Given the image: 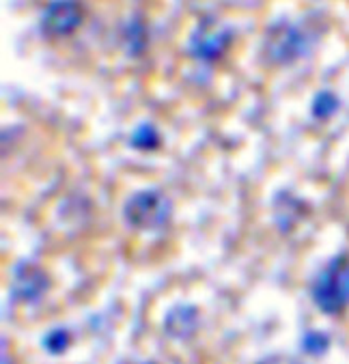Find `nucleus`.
I'll return each instance as SVG.
<instances>
[{
	"label": "nucleus",
	"instance_id": "4",
	"mask_svg": "<svg viewBox=\"0 0 349 364\" xmlns=\"http://www.w3.org/2000/svg\"><path fill=\"white\" fill-rule=\"evenodd\" d=\"M82 7L78 0H52L41 14V31L48 37H69L82 24Z\"/></svg>",
	"mask_w": 349,
	"mask_h": 364
},
{
	"label": "nucleus",
	"instance_id": "3",
	"mask_svg": "<svg viewBox=\"0 0 349 364\" xmlns=\"http://www.w3.org/2000/svg\"><path fill=\"white\" fill-rule=\"evenodd\" d=\"M315 37L298 24L278 22L267 31L265 37V54L276 65H289L302 58L313 46Z\"/></svg>",
	"mask_w": 349,
	"mask_h": 364
},
{
	"label": "nucleus",
	"instance_id": "7",
	"mask_svg": "<svg viewBox=\"0 0 349 364\" xmlns=\"http://www.w3.org/2000/svg\"><path fill=\"white\" fill-rule=\"evenodd\" d=\"M198 328V311L190 304H177L166 313L164 330L173 338H190Z\"/></svg>",
	"mask_w": 349,
	"mask_h": 364
},
{
	"label": "nucleus",
	"instance_id": "5",
	"mask_svg": "<svg viewBox=\"0 0 349 364\" xmlns=\"http://www.w3.org/2000/svg\"><path fill=\"white\" fill-rule=\"evenodd\" d=\"M229 41H231V33L227 28L205 22L192 33L188 41V52L196 60H216L227 50Z\"/></svg>",
	"mask_w": 349,
	"mask_h": 364
},
{
	"label": "nucleus",
	"instance_id": "1",
	"mask_svg": "<svg viewBox=\"0 0 349 364\" xmlns=\"http://www.w3.org/2000/svg\"><path fill=\"white\" fill-rule=\"evenodd\" d=\"M311 296L326 315H338L349 306V259L334 257L315 278Z\"/></svg>",
	"mask_w": 349,
	"mask_h": 364
},
{
	"label": "nucleus",
	"instance_id": "8",
	"mask_svg": "<svg viewBox=\"0 0 349 364\" xmlns=\"http://www.w3.org/2000/svg\"><path fill=\"white\" fill-rule=\"evenodd\" d=\"M129 142L134 144L136 149H141V151H151V149H156L158 144H160V136H158V132H156L154 125L143 123V125H138L134 129Z\"/></svg>",
	"mask_w": 349,
	"mask_h": 364
},
{
	"label": "nucleus",
	"instance_id": "10",
	"mask_svg": "<svg viewBox=\"0 0 349 364\" xmlns=\"http://www.w3.org/2000/svg\"><path fill=\"white\" fill-rule=\"evenodd\" d=\"M67 345H69V334H67V330H60V328L48 332V336L43 338V347L50 353H60L67 349Z\"/></svg>",
	"mask_w": 349,
	"mask_h": 364
},
{
	"label": "nucleus",
	"instance_id": "9",
	"mask_svg": "<svg viewBox=\"0 0 349 364\" xmlns=\"http://www.w3.org/2000/svg\"><path fill=\"white\" fill-rule=\"evenodd\" d=\"M338 108V102L332 93H319L313 104V112L317 119H330Z\"/></svg>",
	"mask_w": 349,
	"mask_h": 364
},
{
	"label": "nucleus",
	"instance_id": "12",
	"mask_svg": "<svg viewBox=\"0 0 349 364\" xmlns=\"http://www.w3.org/2000/svg\"><path fill=\"white\" fill-rule=\"evenodd\" d=\"M123 364H154V362H123Z\"/></svg>",
	"mask_w": 349,
	"mask_h": 364
},
{
	"label": "nucleus",
	"instance_id": "11",
	"mask_svg": "<svg viewBox=\"0 0 349 364\" xmlns=\"http://www.w3.org/2000/svg\"><path fill=\"white\" fill-rule=\"evenodd\" d=\"M302 347L308 351V353H321L326 351L328 347V336L321 334V332H308L302 341Z\"/></svg>",
	"mask_w": 349,
	"mask_h": 364
},
{
	"label": "nucleus",
	"instance_id": "6",
	"mask_svg": "<svg viewBox=\"0 0 349 364\" xmlns=\"http://www.w3.org/2000/svg\"><path fill=\"white\" fill-rule=\"evenodd\" d=\"M48 289V278L41 267L33 263H20L14 269L11 294L22 302H37Z\"/></svg>",
	"mask_w": 349,
	"mask_h": 364
},
{
	"label": "nucleus",
	"instance_id": "2",
	"mask_svg": "<svg viewBox=\"0 0 349 364\" xmlns=\"http://www.w3.org/2000/svg\"><path fill=\"white\" fill-rule=\"evenodd\" d=\"M171 200L158 190H141L129 196L123 207V215L129 227L138 231L162 229L171 218Z\"/></svg>",
	"mask_w": 349,
	"mask_h": 364
}]
</instances>
